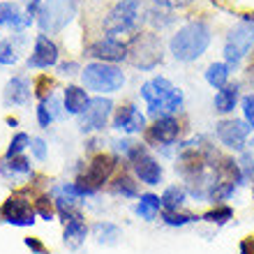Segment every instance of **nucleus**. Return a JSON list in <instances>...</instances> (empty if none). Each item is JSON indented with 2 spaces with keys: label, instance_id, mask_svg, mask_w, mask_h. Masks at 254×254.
<instances>
[{
  "label": "nucleus",
  "instance_id": "1",
  "mask_svg": "<svg viewBox=\"0 0 254 254\" xmlns=\"http://www.w3.org/2000/svg\"><path fill=\"white\" fill-rule=\"evenodd\" d=\"M213 44V28L206 19H190L169 40V54L176 63H194Z\"/></svg>",
  "mask_w": 254,
  "mask_h": 254
},
{
  "label": "nucleus",
  "instance_id": "2",
  "mask_svg": "<svg viewBox=\"0 0 254 254\" xmlns=\"http://www.w3.org/2000/svg\"><path fill=\"white\" fill-rule=\"evenodd\" d=\"M141 100L148 109V116H178L185 107V93L178 86H174L167 76H153L148 79L139 90Z\"/></svg>",
  "mask_w": 254,
  "mask_h": 254
},
{
  "label": "nucleus",
  "instance_id": "3",
  "mask_svg": "<svg viewBox=\"0 0 254 254\" xmlns=\"http://www.w3.org/2000/svg\"><path fill=\"white\" fill-rule=\"evenodd\" d=\"M252 49H254V14H245L224 37V49H222L224 63L231 69H238L243 65V61L252 54Z\"/></svg>",
  "mask_w": 254,
  "mask_h": 254
},
{
  "label": "nucleus",
  "instance_id": "4",
  "mask_svg": "<svg viewBox=\"0 0 254 254\" xmlns=\"http://www.w3.org/2000/svg\"><path fill=\"white\" fill-rule=\"evenodd\" d=\"M143 16V2L141 0H118L111 9H109L107 19L102 23L107 37H123V35L134 33L141 23Z\"/></svg>",
  "mask_w": 254,
  "mask_h": 254
},
{
  "label": "nucleus",
  "instance_id": "5",
  "mask_svg": "<svg viewBox=\"0 0 254 254\" xmlns=\"http://www.w3.org/2000/svg\"><path fill=\"white\" fill-rule=\"evenodd\" d=\"M183 141V123L178 116H160L153 118V123L143 132V143L148 148L162 150L171 155V148H176Z\"/></svg>",
  "mask_w": 254,
  "mask_h": 254
},
{
  "label": "nucleus",
  "instance_id": "6",
  "mask_svg": "<svg viewBox=\"0 0 254 254\" xmlns=\"http://www.w3.org/2000/svg\"><path fill=\"white\" fill-rule=\"evenodd\" d=\"M81 79H83V86L88 90L100 95H114L118 90H123V86H125V72L121 67L111 65V63H100V61L86 65Z\"/></svg>",
  "mask_w": 254,
  "mask_h": 254
},
{
  "label": "nucleus",
  "instance_id": "7",
  "mask_svg": "<svg viewBox=\"0 0 254 254\" xmlns=\"http://www.w3.org/2000/svg\"><path fill=\"white\" fill-rule=\"evenodd\" d=\"M252 134H254L252 127L243 118H236V116H227V118L215 123V139H217V143L234 155H241L248 150Z\"/></svg>",
  "mask_w": 254,
  "mask_h": 254
},
{
  "label": "nucleus",
  "instance_id": "8",
  "mask_svg": "<svg viewBox=\"0 0 254 254\" xmlns=\"http://www.w3.org/2000/svg\"><path fill=\"white\" fill-rule=\"evenodd\" d=\"M127 164L132 167L134 176L141 185H148V188H155L164 181V167L162 162L150 153V148L146 143H134L129 155H127Z\"/></svg>",
  "mask_w": 254,
  "mask_h": 254
},
{
  "label": "nucleus",
  "instance_id": "9",
  "mask_svg": "<svg viewBox=\"0 0 254 254\" xmlns=\"http://www.w3.org/2000/svg\"><path fill=\"white\" fill-rule=\"evenodd\" d=\"M129 47V56L127 61L132 63L136 69L141 72H150L162 63L164 54H162V42L155 33H139L134 35L132 42L127 44Z\"/></svg>",
  "mask_w": 254,
  "mask_h": 254
},
{
  "label": "nucleus",
  "instance_id": "10",
  "mask_svg": "<svg viewBox=\"0 0 254 254\" xmlns=\"http://www.w3.org/2000/svg\"><path fill=\"white\" fill-rule=\"evenodd\" d=\"M76 14V0H47L40 9V28L44 33H58L74 19Z\"/></svg>",
  "mask_w": 254,
  "mask_h": 254
},
{
  "label": "nucleus",
  "instance_id": "11",
  "mask_svg": "<svg viewBox=\"0 0 254 254\" xmlns=\"http://www.w3.org/2000/svg\"><path fill=\"white\" fill-rule=\"evenodd\" d=\"M114 114V102L107 100V97H95V100L88 102L86 111L81 114L79 118V129L83 134H93L100 132L107 127V121Z\"/></svg>",
  "mask_w": 254,
  "mask_h": 254
},
{
  "label": "nucleus",
  "instance_id": "12",
  "mask_svg": "<svg viewBox=\"0 0 254 254\" xmlns=\"http://www.w3.org/2000/svg\"><path fill=\"white\" fill-rule=\"evenodd\" d=\"M146 127H148V116L136 104H125L114 114V129L125 134V136L143 134Z\"/></svg>",
  "mask_w": 254,
  "mask_h": 254
},
{
  "label": "nucleus",
  "instance_id": "13",
  "mask_svg": "<svg viewBox=\"0 0 254 254\" xmlns=\"http://www.w3.org/2000/svg\"><path fill=\"white\" fill-rule=\"evenodd\" d=\"M88 54L93 56L95 61L111 63V65H116V63L127 61V56H129V47H127L123 40H116V37H104V40H97L95 44H90Z\"/></svg>",
  "mask_w": 254,
  "mask_h": 254
},
{
  "label": "nucleus",
  "instance_id": "14",
  "mask_svg": "<svg viewBox=\"0 0 254 254\" xmlns=\"http://www.w3.org/2000/svg\"><path fill=\"white\" fill-rule=\"evenodd\" d=\"M0 217L14 227H33L35 224V208L26 199H9L0 208Z\"/></svg>",
  "mask_w": 254,
  "mask_h": 254
},
{
  "label": "nucleus",
  "instance_id": "15",
  "mask_svg": "<svg viewBox=\"0 0 254 254\" xmlns=\"http://www.w3.org/2000/svg\"><path fill=\"white\" fill-rule=\"evenodd\" d=\"M241 83L238 81H229L224 88H220L217 93H215L213 97V109L215 114H220L222 118H227V116H231L236 111V109L241 107Z\"/></svg>",
  "mask_w": 254,
  "mask_h": 254
},
{
  "label": "nucleus",
  "instance_id": "16",
  "mask_svg": "<svg viewBox=\"0 0 254 254\" xmlns=\"http://www.w3.org/2000/svg\"><path fill=\"white\" fill-rule=\"evenodd\" d=\"M114 169H116V157H111V155H97L93 160V164L88 167L83 183H86L93 192H97V190L109 181V176L114 174Z\"/></svg>",
  "mask_w": 254,
  "mask_h": 254
},
{
  "label": "nucleus",
  "instance_id": "17",
  "mask_svg": "<svg viewBox=\"0 0 254 254\" xmlns=\"http://www.w3.org/2000/svg\"><path fill=\"white\" fill-rule=\"evenodd\" d=\"M58 63V47L49 40L47 35H37L35 40V51L28 58V67L33 69H49Z\"/></svg>",
  "mask_w": 254,
  "mask_h": 254
},
{
  "label": "nucleus",
  "instance_id": "18",
  "mask_svg": "<svg viewBox=\"0 0 254 254\" xmlns=\"http://www.w3.org/2000/svg\"><path fill=\"white\" fill-rule=\"evenodd\" d=\"M134 213L139 215L141 220L146 222H155L162 213V199L160 194L153 192H141V196L136 199V206H134Z\"/></svg>",
  "mask_w": 254,
  "mask_h": 254
},
{
  "label": "nucleus",
  "instance_id": "19",
  "mask_svg": "<svg viewBox=\"0 0 254 254\" xmlns=\"http://www.w3.org/2000/svg\"><path fill=\"white\" fill-rule=\"evenodd\" d=\"M160 199H162V210H183L190 199V194L185 190V185L174 183V185L164 188V192L160 194Z\"/></svg>",
  "mask_w": 254,
  "mask_h": 254
},
{
  "label": "nucleus",
  "instance_id": "20",
  "mask_svg": "<svg viewBox=\"0 0 254 254\" xmlns=\"http://www.w3.org/2000/svg\"><path fill=\"white\" fill-rule=\"evenodd\" d=\"M231 72H234V69H231L224 61H215V63H210V65L206 67L203 79H206V83L210 88L220 90V88H224L229 81H231Z\"/></svg>",
  "mask_w": 254,
  "mask_h": 254
},
{
  "label": "nucleus",
  "instance_id": "21",
  "mask_svg": "<svg viewBox=\"0 0 254 254\" xmlns=\"http://www.w3.org/2000/svg\"><path fill=\"white\" fill-rule=\"evenodd\" d=\"M88 102H90V97H88V93L83 90V88L69 86V88L65 90V97H63V107L67 109V114L81 116L83 111H86Z\"/></svg>",
  "mask_w": 254,
  "mask_h": 254
},
{
  "label": "nucleus",
  "instance_id": "22",
  "mask_svg": "<svg viewBox=\"0 0 254 254\" xmlns=\"http://www.w3.org/2000/svg\"><path fill=\"white\" fill-rule=\"evenodd\" d=\"M111 192H114L116 196H123V199H139L141 190H139L136 176H129V174L116 176L114 183H111Z\"/></svg>",
  "mask_w": 254,
  "mask_h": 254
},
{
  "label": "nucleus",
  "instance_id": "23",
  "mask_svg": "<svg viewBox=\"0 0 254 254\" xmlns=\"http://www.w3.org/2000/svg\"><path fill=\"white\" fill-rule=\"evenodd\" d=\"M30 100V83L23 76H14L5 88V104H26Z\"/></svg>",
  "mask_w": 254,
  "mask_h": 254
},
{
  "label": "nucleus",
  "instance_id": "24",
  "mask_svg": "<svg viewBox=\"0 0 254 254\" xmlns=\"http://www.w3.org/2000/svg\"><path fill=\"white\" fill-rule=\"evenodd\" d=\"M160 220L164 227H171V229H183L188 224H194V222L201 220V215L196 213H185V210H162L160 213Z\"/></svg>",
  "mask_w": 254,
  "mask_h": 254
},
{
  "label": "nucleus",
  "instance_id": "25",
  "mask_svg": "<svg viewBox=\"0 0 254 254\" xmlns=\"http://www.w3.org/2000/svg\"><path fill=\"white\" fill-rule=\"evenodd\" d=\"M93 234L100 245H116L123 238L121 227H116L114 222H97L93 227Z\"/></svg>",
  "mask_w": 254,
  "mask_h": 254
},
{
  "label": "nucleus",
  "instance_id": "26",
  "mask_svg": "<svg viewBox=\"0 0 254 254\" xmlns=\"http://www.w3.org/2000/svg\"><path fill=\"white\" fill-rule=\"evenodd\" d=\"M86 234H88L86 222L81 220V215H76V217H72V220H67V227H65L63 238H65V243H69L72 248H76L79 243L86 241Z\"/></svg>",
  "mask_w": 254,
  "mask_h": 254
},
{
  "label": "nucleus",
  "instance_id": "27",
  "mask_svg": "<svg viewBox=\"0 0 254 254\" xmlns=\"http://www.w3.org/2000/svg\"><path fill=\"white\" fill-rule=\"evenodd\" d=\"M201 220L203 222H210L215 227H224L227 222L234 220V208L227 206V203H220V206H213L208 213L201 215Z\"/></svg>",
  "mask_w": 254,
  "mask_h": 254
},
{
  "label": "nucleus",
  "instance_id": "28",
  "mask_svg": "<svg viewBox=\"0 0 254 254\" xmlns=\"http://www.w3.org/2000/svg\"><path fill=\"white\" fill-rule=\"evenodd\" d=\"M0 26L23 28L28 26V19H21V14L14 2H0Z\"/></svg>",
  "mask_w": 254,
  "mask_h": 254
},
{
  "label": "nucleus",
  "instance_id": "29",
  "mask_svg": "<svg viewBox=\"0 0 254 254\" xmlns=\"http://www.w3.org/2000/svg\"><path fill=\"white\" fill-rule=\"evenodd\" d=\"M33 141H30V136L28 134H23V132H19L16 136L12 139V143H9V148H7V153H5V157L7 160H12V157H19L23 150H26L28 146H30Z\"/></svg>",
  "mask_w": 254,
  "mask_h": 254
},
{
  "label": "nucleus",
  "instance_id": "30",
  "mask_svg": "<svg viewBox=\"0 0 254 254\" xmlns=\"http://www.w3.org/2000/svg\"><path fill=\"white\" fill-rule=\"evenodd\" d=\"M241 118L254 129V90L241 97Z\"/></svg>",
  "mask_w": 254,
  "mask_h": 254
},
{
  "label": "nucleus",
  "instance_id": "31",
  "mask_svg": "<svg viewBox=\"0 0 254 254\" xmlns=\"http://www.w3.org/2000/svg\"><path fill=\"white\" fill-rule=\"evenodd\" d=\"M19 61V54H16V49L9 40L0 42V65H14V63Z\"/></svg>",
  "mask_w": 254,
  "mask_h": 254
},
{
  "label": "nucleus",
  "instance_id": "32",
  "mask_svg": "<svg viewBox=\"0 0 254 254\" xmlns=\"http://www.w3.org/2000/svg\"><path fill=\"white\" fill-rule=\"evenodd\" d=\"M7 167H9V174H30V164H28L23 157H12L7 160Z\"/></svg>",
  "mask_w": 254,
  "mask_h": 254
},
{
  "label": "nucleus",
  "instance_id": "33",
  "mask_svg": "<svg viewBox=\"0 0 254 254\" xmlns=\"http://www.w3.org/2000/svg\"><path fill=\"white\" fill-rule=\"evenodd\" d=\"M37 121H40L42 127H49V125H51V121H54V116H51V111L47 109V104H44V102L37 107Z\"/></svg>",
  "mask_w": 254,
  "mask_h": 254
},
{
  "label": "nucleus",
  "instance_id": "34",
  "mask_svg": "<svg viewBox=\"0 0 254 254\" xmlns=\"http://www.w3.org/2000/svg\"><path fill=\"white\" fill-rule=\"evenodd\" d=\"M30 150H33V155L37 157V160H47V143L42 139H33V146H30Z\"/></svg>",
  "mask_w": 254,
  "mask_h": 254
},
{
  "label": "nucleus",
  "instance_id": "35",
  "mask_svg": "<svg viewBox=\"0 0 254 254\" xmlns=\"http://www.w3.org/2000/svg\"><path fill=\"white\" fill-rule=\"evenodd\" d=\"M241 254H254V236L241 241Z\"/></svg>",
  "mask_w": 254,
  "mask_h": 254
},
{
  "label": "nucleus",
  "instance_id": "36",
  "mask_svg": "<svg viewBox=\"0 0 254 254\" xmlns=\"http://www.w3.org/2000/svg\"><path fill=\"white\" fill-rule=\"evenodd\" d=\"M26 245H28L30 250H33V252H37V254H47L44 245H42L40 241H35V238H26Z\"/></svg>",
  "mask_w": 254,
  "mask_h": 254
},
{
  "label": "nucleus",
  "instance_id": "37",
  "mask_svg": "<svg viewBox=\"0 0 254 254\" xmlns=\"http://www.w3.org/2000/svg\"><path fill=\"white\" fill-rule=\"evenodd\" d=\"M74 69H79L76 63H65V65H61V74H74Z\"/></svg>",
  "mask_w": 254,
  "mask_h": 254
},
{
  "label": "nucleus",
  "instance_id": "38",
  "mask_svg": "<svg viewBox=\"0 0 254 254\" xmlns=\"http://www.w3.org/2000/svg\"><path fill=\"white\" fill-rule=\"evenodd\" d=\"M248 148H250V150H252V153H254V134H252V139H250V146H248Z\"/></svg>",
  "mask_w": 254,
  "mask_h": 254
}]
</instances>
